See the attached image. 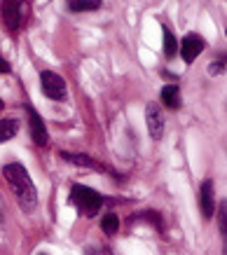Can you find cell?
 Here are the masks:
<instances>
[{
    "label": "cell",
    "mask_w": 227,
    "mask_h": 255,
    "mask_svg": "<svg viewBox=\"0 0 227 255\" xmlns=\"http://www.w3.org/2000/svg\"><path fill=\"white\" fill-rule=\"evenodd\" d=\"M145 124H148V133L152 140H159L164 136V113L157 103H150L145 108Z\"/></svg>",
    "instance_id": "cell-5"
},
{
    "label": "cell",
    "mask_w": 227,
    "mask_h": 255,
    "mask_svg": "<svg viewBox=\"0 0 227 255\" xmlns=\"http://www.w3.org/2000/svg\"><path fill=\"white\" fill-rule=\"evenodd\" d=\"M218 218H220V232H223V237H227V204H220Z\"/></svg>",
    "instance_id": "cell-15"
},
{
    "label": "cell",
    "mask_w": 227,
    "mask_h": 255,
    "mask_svg": "<svg viewBox=\"0 0 227 255\" xmlns=\"http://www.w3.org/2000/svg\"><path fill=\"white\" fill-rule=\"evenodd\" d=\"M38 255H47V253H38Z\"/></svg>",
    "instance_id": "cell-20"
},
{
    "label": "cell",
    "mask_w": 227,
    "mask_h": 255,
    "mask_svg": "<svg viewBox=\"0 0 227 255\" xmlns=\"http://www.w3.org/2000/svg\"><path fill=\"white\" fill-rule=\"evenodd\" d=\"M162 31H164V56L166 59H173V56L178 54V42H176V35H173V31L169 28V26H164Z\"/></svg>",
    "instance_id": "cell-13"
},
{
    "label": "cell",
    "mask_w": 227,
    "mask_h": 255,
    "mask_svg": "<svg viewBox=\"0 0 227 255\" xmlns=\"http://www.w3.org/2000/svg\"><path fill=\"white\" fill-rule=\"evenodd\" d=\"M61 157L66 159V162L71 164H78V166H87V169H99V171H108L103 164H99L96 159H92V157L87 155H80V152H61Z\"/></svg>",
    "instance_id": "cell-9"
},
{
    "label": "cell",
    "mask_w": 227,
    "mask_h": 255,
    "mask_svg": "<svg viewBox=\"0 0 227 255\" xmlns=\"http://www.w3.org/2000/svg\"><path fill=\"white\" fill-rule=\"evenodd\" d=\"M0 12H2V21L7 26V31H19V26L24 21V12H26V2L24 0H2L0 5Z\"/></svg>",
    "instance_id": "cell-3"
},
{
    "label": "cell",
    "mask_w": 227,
    "mask_h": 255,
    "mask_svg": "<svg viewBox=\"0 0 227 255\" xmlns=\"http://www.w3.org/2000/svg\"><path fill=\"white\" fill-rule=\"evenodd\" d=\"M162 103H164L166 108L171 110H178L180 108V89L176 85H166L162 89Z\"/></svg>",
    "instance_id": "cell-10"
},
{
    "label": "cell",
    "mask_w": 227,
    "mask_h": 255,
    "mask_svg": "<svg viewBox=\"0 0 227 255\" xmlns=\"http://www.w3.org/2000/svg\"><path fill=\"white\" fill-rule=\"evenodd\" d=\"M2 176L7 180L9 190H12L14 197L19 199V206H21L26 213H31V211L38 206V190L33 185V180H31V176H28L26 166L19 162H12L2 169Z\"/></svg>",
    "instance_id": "cell-1"
},
{
    "label": "cell",
    "mask_w": 227,
    "mask_h": 255,
    "mask_svg": "<svg viewBox=\"0 0 227 255\" xmlns=\"http://www.w3.org/2000/svg\"><path fill=\"white\" fill-rule=\"evenodd\" d=\"M40 85H42V94L52 101H63L66 99V80L61 75H56L54 70H42L40 73Z\"/></svg>",
    "instance_id": "cell-4"
},
{
    "label": "cell",
    "mask_w": 227,
    "mask_h": 255,
    "mask_svg": "<svg viewBox=\"0 0 227 255\" xmlns=\"http://www.w3.org/2000/svg\"><path fill=\"white\" fill-rule=\"evenodd\" d=\"M220 70H223V61H216V63L211 66V73H213V75H218Z\"/></svg>",
    "instance_id": "cell-17"
},
{
    "label": "cell",
    "mask_w": 227,
    "mask_h": 255,
    "mask_svg": "<svg viewBox=\"0 0 227 255\" xmlns=\"http://www.w3.org/2000/svg\"><path fill=\"white\" fill-rule=\"evenodd\" d=\"M178 49H180L183 61H185V63H192L197 56L204 52V40L199 38V35H195V33H190V35H185V38H183V42H180Z\"/></svg>",
    "instance_id": "cell-7"
},
{
    "label": "cell",
    "mask_w": 227,
    "mask_h": 255,
    "mask_svg": "<svg viewBox=\"0 0 227 255\" xmlns=\"http://www.w3.org/2000/svg\"><path fill=\"white\" fill-rule=\"evenodd\" d=\"M26 113H28V124H31V136H33V143L40 147L47 145V129H45V122H42V117L38 115V110L31 108V106H26Z\"/></svg>",
    "instance_id": "cell-6"
},
{
    "label": "cell",
    "mask_w": 227,
    "mask_h": 255,
    "mask_svg": "<svg viewBox=\"0 0 227 255\" xmlns=\"http://www.w3.org/2000/svg\"><path fill=\"white\" fill-rule=\"evenodd\" d=\"M101 230L108 234V237L117 234V230H119V218L115 216V213H108V216L101 220Z\"/></svg>",
    "instance_id": "cell-14"
},
{
    "label": "cell",
    "mask_w": 227,
    "mask_h": 255,
    "mask_svg": "<svg viewBox=\"0 0 227 255\" xmlns=\"http://www.w3.org/2000/svg\"><path fill=\"white\" fill-rule=\"evenodd\" d=\"M2 73H9V63L0 56V75H2Z\"/></svg>",
    "instance_id": "cell-16"
},
{
    "label": "cell",
    "mask_w": 227,
    "mask_h": 255,
    "mask_svg": "<svg viewBox=\"0 0 227 255\" xmlns=\"http://www.w3.org/2000/svg\"><path fill=\"white\" fill-rule=\"evenodd\" d=\"M199 209H202V216L209 220L216 211V199H213V183L211 180H204L202 190H199Z\"/></svg>",
    "instance_id": "cell-8"
},
{
    "label": "cell",
    "mask_w": 227,
    "mask_h": 255,
    "mask_svg": "<svg viewBox=\"0 0 227 255\" xmlns=\"http://www.w3.org/2000/svg\"><path fill=\"white\" fill-rule=\"evenodd\" d=\"M71 12H92L101 7V0H66Z\"/></svg>",
    "instance_id": "cell-12"
},
{
    "label": "cell",
    "mask_w": 227,
    "mask_h": 255,
    "mask_svg": "<svg viewBox=\"0 0 227 255\" xmlns=\"http://www.w3.org/2000/svg\"><path fill=\"white\" fill-rule=\"evenodd\" d=\"M71 204L82 213V216H94L103 206V197L96 190L87 185H73L71 187Z\"/></svg>",
    "instance_id": "cell-2"
},
{
    "label": "cell",
    "mask_w": 227,
    "mask_h": 255,
    "mask_svg": "<svg viewBox=\"0 0 227 255\" xmlns=\"http://www.w3.org/2000/svg\"><path fill=\"white\" fill-rule=\"evenodd\" d=\"M16 131H19V122L14 117H7V120H0V143L14 138Z\"/></svg>",
    "instance_id": "cell-11"
},
{
    "label": "cell",
    "mask_w": 227,
    "mask_h": 255,
    "mask_svg": "<svg viewBox=\"0 0 227 255\" xmlns=\"http://www.w3.org/2000/svg\"><path fill=\"white\" fill-rule=\"evenodd\" d=\"M0 225H2V213H0Z\"/></svg>",
    "instance_id": "cell-18"
},
{
    "label": "cell",
    "mask_w": 227,
    "mask_h": 255,
    "mask_svg": "<svg viewBox=\"0 0 227 255\" xmlns=\"http://www.w3.org/2000/svg\"><path fill=\"white\" fill-rule=\"evenodd\" d=\"M0 110H2V101H0Z\"/></svg>",
    "instance_id": "cell-19"
}]
</instances>
